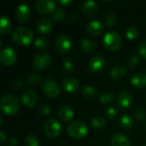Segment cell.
<instances>
[{"instance_id":"6da1fadb","label":"cell","mask_w":146,"mask_h":146,"mask_svg":"<svg viewBox=\"0 0 146 146\" xmlns=\"http://www.w3.org/2000/svg\"><path fill=\"white\" fill-rule=\"evenodd\" d=\"M1 110L7 115H15L20 110L19 99L13 94H6L1 101Z\"/></svg>"},{"instance_id":"7a4b0ae2","label":"cell","mask_w":146,"mask_h":146,"mask_svg":"<svg viewBox=\"0 0 146 146\" xmlns=\"http://www.w3.org/2000/svg\"><path fill=\"white\" fill-rule=\"evenodd\" d=\"M12 38L14 41L21 45H27L30 44L33 38V33L31 29L26 27H17L13 34Z\"/></svg>"},{"instance_id":"3957f363","label":"cell","mask_w":146,"mask_h":146,"mask_svg":"<svg viewBox=\"0 0 146 146\" xmlns=\"http://www.w3.org/2000/svg\"><path fill=\"white\" fill-rule=\"evenodd\" d=\"M103 43L104 48H106L108 50L115 51L121 48L122 40H121V37L117 32L110 31L104 35Z\"/></svg>"},{"instance_id":"277c9868","label":"cell","mask_w":146,"mask_h":146,"mask_svg":"<svg viewBox=\"0 0 146 146\" xmlns=\"http://www.w3.org/2000/svg\"><path fill=\"white\" fill-rule=\"evenodd\" d=\"M88 132L86 125L80 121H76L70 123L68 127V133L74 139H80L86 136Z\"/></svg>"},{"instance_id":"5b68a950","label":"cell","mask_w":146,"mask_h":146,"mask_svg":"<svg viewBox=\"0 0 146 146\" xmlns=\"http://www.w3.org/2000/svg\"><path fill=\"white\" fill-rule=\"evenodd\" d=\"M71 38L65 33L60 34L55 41V49L60 54L68 53L71 49Z\"/></svg>"},{"instance_id":"8992f818","label":"cell","mask_w":146,"mask_h":146,"mask_svg":"<svg viewBox=\"0 0 146 146\" xmlns=\"http://www.w3.org/2000/svg\"><path fill=\"white\" fill-rule=\"evenodd\" d=\"M44 130L45 134L51 139L56 138L59 136L62 131V126L58 121L56 119H49L45 121Z\"/></svg>"},{"instance_id":"52a82bcc","label":"cell","mask_w":146,"mask_h":146,"mask_svg":"<svg viewBox=\"0 0 146 146\" xmlns=\"http://www.w3.org/2000/svg\"><path fill=\"white\" fill-rule=\"evenodd\" d=\"M43 91L50 98H56L60 95V87L57 83L52 80H47L44 82Z\"/></svg>"},{"instance_id":"ba28073f","label":"cell","mask_w":146,"mask_h":146,"mask_svg":"<svg viewBox=\"0 0 146 146\" xmlns=\"http://www.w3.org/2000/svg\"><path fill=\"white\" fill-rule=\"evenodd\" d=\"M51 57L48 53H38L33 58V67L38 70H42L50 66Z\"/></svg>"},{"instance_id":"9c48e42d","label":"cell","mask_w":146,"mask_h":146,"mask_svg":"<svg viewBox=\"0 0 146 146\" xmlns=\"http://www.w3.org/2000/svg\"><path fill=\"white\" fill-rule=\"evenodd\" d=\"M1 62L4 65L9 66L15 63L16 60V52L12 47H5L0 53Z\"/></svg>"},{"instance_id":"30bf717a","label":"cell","mask_w":146,"mask_h":146,"mask_svg":"<svg viewBox=\"0 0 146 146\" xmlns=\"http://www.w3.org/2000/svg\"><path fill=\"white\" fill-rule=\"evenodd\" d=\"M15 15H16V18L19 20V21L26 23L29 21V20L32 17V10L27 4L22 3V4H20L16 8Z\"/></svg>"},{"instance_id":"8fae6325","label":"cell","mask_w":146,"mask_h":146,"mask_svg":"<svg viewBox=\"0 0 146 146\" xmlns=\"http://www.w3.org/2000/svg\"><path fill=\"white\" fill-rule=\"evenodd\" d=\"M105 64H106V61H105L104 57L100 55H97V56H92L89 60L88 68L92 72L98 73L104 69V68L105 67Z\"/></svg>"},{"instance_id":"7c38bea8","label":"cell","mask_w":146,"mask_h":146,"mask_svg":"<svg viewBox=\"0 0 146 146\" xmlns=\"http://www.w3.org/2000/svg\"><path fill=\"white\" fill-rule=\"evenodd\" d=\"M36 9L43 15L53 13L56 8V3L51 0H39L36 3Z\"/></svg>"},{"instance_id":"4fadbf2b","label":"cell","mask_w":146,"mask_h":146,"mask_svg":"<svg viewBox=\"0 0 146 146\" xmlns=\"http://www.w3.org/2000/svg\"><path fill=\"white\" fill-rule=\"evenodd\" d=\"M132 104H133V97L128 92L123 91L119 94L117 98V104L119 108L127 110L131 107Z\"/></svg>"},{"instance_id":"5bb4252c","label":"cell","mask_w":146,"mask_h":146,"mask_svg":"<svg viewBox=\"0 0 146 146\" xmlns=\"http://www.w3.org/2000/svg\"><path fill=\"white\" fill-rule=\"evenodd\" d=\"M38 100L36 92L33 90H27L21 95V103L28 108L33 107Z\"/></svg>"},{"instance_id":"9a60e30c","label":"cell","mask_w":146,"mask_h":146,"mask_svg":"<svg viewBox=\"0 0 146 146\" xmlns=\"http://www.w3.org/2000/svg\"><path fill=\"white\" fill-rule=\"evenodd\" d=\"M104 24L98 20H94L90 21L86 25V31L89 34L92 36H98L104 32Z\"/></svg>"},{"instance_id":"2e32d148","label":"cell","mask_w":146,"mask_h":146,"mask_svg":"<svg viewBox=\"0 0 146 146\" xmlns=\"http://www.w3.org/2000/svg\"><path fill=\"white\" fill-rule=\"evenodd\" d=\"M62 84L64 90L68 92H70V93L77 92L79 87H80L79 81L75 78H73V77L64 78L62 81Z\"/></svg>"},{"instance_id":"e0dca14e","label":"cell","mask_w":146,"mask_h":146,"mask_svg":"<svg viewBox=\"0 0 146 146\" xmlns=\"http://www.w3.org/2000/svg\"><path fill=\"white\" fill-rule=\"evenodd\" d=\"M36 27L39 33H41L43 34H46L51 31V29L53 27V23L50 19L43 17V18H40L38 20Z\"/></svg>"},{"instance_id":"ac0fdd59","label":"cell","mask_w":146,"mask_h":146,"mask_svg":"<svg viewBox=\"0 0 146 146\" xmlns=\"http://www.w3.org/2000/svg\"><path fill=\"white\" fill-rule=\"evenodd\" d=\"M81 10L86 16L91 17L98 11V3L92 0L86 1L81 6Z\"/></svg>"},{"instance_id":"d6986e66","label":"cell","mask_w":146,"mask_h":146,"mask_svg":"<svg viewBox=\"0 0 146 146\" xmlns=\"http://www.w3.org/2000/svg\"><path fill=\"white\" fill-rule=\"evenodd\" d=\"M58 115L60 117V119L65 122L71 121L74 118V112L72 110L71 107L68 106V105H63L61 106L58 110Z\"/></svg>"},{"instance_id":"ffe728a7","label":"cell","mask_w":146,"mask_h":146,"mask_svg":"<svg viewBox=\"0 0 146 146\" xmlns=\"http://www.w3.org/2000/svg\"><path fill=\"white\" fill-rule=\"evenodd\" d=\"M127 70L126 68L122 65H115L114 67L111 68V69L110 70V76L113 79V80H121L125 75H126Z\"/></svg>"},{"instance_id":"44dd1931","label":"cell","mask_w":146,"mask_h":146,"mask_svg":"<svg viewBox=\"0 0 146 146\" xmlns=\"http://www.w3.org/2000/svg\"><path fill=\"white\" fill-rule=\"evenodd\" d=\"M111 146H131L130 139L121 133L115 134L111 139Z\"/></svg>"},{"instance_id":"7402d4cb","label":"cell","mask_w":146,"mask_h":146,"mask_svg":"<svg viewBox=\"0 0 146 146\" xmlns=\"http://www.w3.org/2000/svg\"><path fill=\"white\" fill-rule=\"evenodd\" d=\"M80 47L83 50H85L87 53H93L97 50V44L95 41L88 38L81 39Z\"/></svg>"},{"instance_id":"603a6c76","label":"cell","mask_w":146,"mask_h":146,"mask_svg":"<svg viewBox=\"0 0 146 146\" xmlns=\"http://www.w3.org/2000/svg\"><path fill=\"white\" fill-rule=\"evenodd\" d=\"M131 83L133 86L138 88H143L146 86V77L145 74H135L131 78Z\"/></svg>"},{"instance_id":"cb8c5ba5","label":"cell","mask_w":146,"mask_h":146,"mask_svg":"<svg viewBox=\"0 0 146 146\" xmlns=\"http://www.w3.org/2000/svg\"><path fill=\"white\" fill-rule=\"evenodd\" d=\"M11 30V21L10 20L5 16L3 15L1 17V21H0V33L3 35L8 34Z\"/></svg>"},{"instance_id":"d4e9b609","label":"cell","mask_w":146,"mask_h":146,"mask_svg":"<svg viewBox=\"0 0 146 146\" xmlns=\"http://www.w3.org/2000/svg\"><path fill=\"white\" fill-rule=\"evenodd\" d=\"M120 126L124 130H129L133 127V120L127 115H123L120 118Z\"/></svg>"},{"instance_id":"484cf974","label":"cell","mask_w":146,"mask_h":146,"mask_svg":"<svg viewBox=\"0 0 146 146\" xmlns=\"http://www.w3.org/2000/svg\"><path fill=\"white\" fill-rule=\"evenodd\" d=\"M49 44H50V40L45 37H38L34 41V45L38 49H41V50L46 49L49 46Z\"/></svg>"},{"instance_id":"4316f807","label":"cell","mask_w":146,"mask_h":146,"mask_svg":"<svg viewBox=\"0 0 146 146\" xmlns=\"http://www.w3.org/2000/svg\"><path fill=\"white\" fill-rule=\"evenodd\" d=\"M82 93H83L84 97L88 99H92L97 96V92H96L95 88L92 86H85L82 90Z\"/></svg>"},{"instance_id":"83f0119b","label":"cell","mask_w":146,"mask_h":146,"mask_svg":"<svg viewBox=\"0 0 146 146\" xmlns=\"http://www.w3.org/2000/svg\"><path fill=\"white\" fill-rule=\"evenodd\" d=\"M51 17L54 21L57 22H61L65 18V12L62 8H56L54 12L51 14Z\"/></svg>"},{"instance_id":"f1b7e54d","label":"cell","mask_w":146,"mask_h":146,"mask_svg":"<svg viewBox=\"0 0 146 146\" xmlns=\"http://www.w3.org/2000/svg\"><path fill=\"white\" fill-rule=\"evenodd\" d=\"M127 38L130 40H134L139 36V31L136 27L131 26L127 28V33H126Z\"/></svg>"},{"instance_id":"f546056e","label":"cell","mask_w":146,"mask_h":146,"mask_svg":"<svg viewBox=\"0 0 146 146\" xmlns=\"http://www.w3.org/2000/svg\"><path fill=\"white\" fill-rule=\"evenodd\" d=\"M92 125L96 129H102L106 126V120L102 116H97L92 120Z\"/></svg>"},{"instance_id":"4dcf8cb0","label":"cell","mask_w":146,"mask_h":146,"mask_svg":"<svg viewBox=\"0 0 146 146\" xmlns=\"http://www.w3.org/2000/svg\"><path fill=\"white\" fill-rule=\"evenodd\" d=\"M25 145L26 146H38L39 141L36 135L28 134L25 138Z\"/></svg>"},{"instance_id":"1f68e13d","label":"cell","mask_w":146,"mask_h":146,"mask_svg":"<svg viewBox=\"0 0 146 146\" xmlns=\"http://www.w3.org/2000/svg\"><path fill=\"white\" fill-rule=\"evenodd\" d=\"M104 21L110 27H114L117 23V16L114 13H109L105 15Z\"/></svg>"},{"instance_id":"d6a6232c","label":"cell","mask_w":146,"mask_h":146,"mask_svg":"<svg viewBox=\"0 0 146 146\" xmlns=\"http://www.w3.org/2000/svg\"><path fill=\"white\" fill-rule=\"evenodd\" d=\"M115 99V95L112 92H106L100 96V102L103 104H111Z\"/></svg>"},{"instance_id":"836d02e7","label":"cell","mask_w":146,"mask_h":146,"mask_svg":"<svg viewBox=\"0 0 146 146\" xmlns=\"http://www.w3.org/2000/svg\"><path fill=\"white\" fill-rule=\"evenodd\" d=\"M139 62V56L136 54H132L127 57V64L130 68H134Z\"/></svg>"},{"instance_id":"e575fe53","label":"cell","mask_w":146,"mask_h":146,"mask_svg":"<svg viewBox=\"0 0 146 146\" xmlns=\"http://www.w3.org/2000/svg\"><path fill=\"white\" fill-rule=\"evenodd\" d=\"M27 80H28L29 84H31L33 86H38L42 82V77L39 74H32L31 75H29Z\"/></svg>"},{"instance_id":"d590c367","label":"cell","mask_w":146,"mask_h":146,"mask_svg":"<svg viewBox=\"0 0 146 146\" xmlns=\"http://www.w3.org/2000/svg\"><path fill=\"white\" fill-rule=\"evenodd\" d=\"M135 116L139 121H145L146 118V110L143 108H138L135 111Z\"/></svg>"},{"instance_id":"8d00e7d4","label":"cell","mask_w":146,"mask_h":146,"mask_svg":"<svg viewBox=\"0 0 146 146\" xmlns=\"http://www.w3.org/2000/svg\"><path fill=\"white\" fill-rule=\"evenodd\" d=\"M50 107L49 104H43L40 105V108H39V114L42 115V116H46L48 115H50Z\"/></svg>"},{"instance_id":"74e56055","label":"cell","mask_w":146,"mask_h":146,"mask_svg":"<svg viewBox=\"0 0 146 146\" xmlns=\"http://www.w3.org/2000/svg\"><path fill=\"white\" fill-rule=\"evenodd\" d=\"M62 68L64 71H66L67 73H70L74 70V63L70 60L66 59L62 62Z\"/></svg>"},{"instance_id":"f35d334b","label":"cell","mask_w":146,"mask_h":146,"mask_svg":"<svg viewBox=\"0 0 146 146\" xmlns=\"http://www.w3.org/2000/svg\"><path fill=\"white\" fill-rule=\"evenodd\" d=\"M105 115L108 118L110 119H113L117 115V110L114 108V107H110V108H108L105 111Z\"/></svg>"},{"instance_id":"ab89813d","label":"cell","mask_w":146,"mask_h":146,"mask_svg":"<svg viewBox=\"0 0 146 146\" xmlns=\"http://www.w3.org/2000/svg\"><path fill=\"white\" fill-rule=\"evenodd\" d=\"M139 50L140 55L146 59V40H145L144 42H142L140 44Z\"/></svg>"},{"instance_id":"60d3db41","label":"cell","mask_w":146,"mask_h":146,"mask_svg":"<svg viewBox=\"0 0 146 146\" xmlns=\"http://www.w3.org/2000/svg\"><path fill=\"white\" fill-rule=\"evenodd\" d=\"M12 86H13V87H14L15 90H21V89L23 87L22 82H21V80H14L13 83H12Z\"/></svg>"},{"instance_id":"b9f144b4","label":"cell","mask_w":146,"mask_h":146,"mask_svg":"<svg viewBox=\"0 0 146 146\" xmlns=\"http://www.w3.org/2000/svg\"><path fill=\"white\" fill-rule=\"evenodd\" d=\"M78 19H79V15H78L77 13H72V14H70V15H69L68 18V21H71V22L77 21Z\"/></svg>"},{"instance_id":"7bdbcfd3","label":"cell","mask_w":146,"mask_h":146,"mask_svg":"<svg viewBox=\"0 0 146 146\" xmlns=\"http://www.w3.org/2000/svg\"><path fill=\"white\" fill-rule=\"evenodd\" d=\"M72 0H59L58 3L62 5V6H67V5H69L70 3H72Z\"/></svg>"},{"instance_id":"ee69618b","label":"cell","mask_w":146,"mask_h":146,"mask_svg":"<svg viewBox=\"0 0 146 146\" xmlns=\"http://www.w3.org/2000/svg\"><path fill=\"white\" fill-rule=\"evenodd\" d=\"M0 137H1V144H2V145H3L6 142V135L3 131H1V133H0Z\"/></svg>"},{"instance_id":"f6af8a7d","label":"cell","mask_w":146,"mask_h":146,"mask_svg":"<svg viewBox=\"0 0 146 146\" xmlns=\"http://www.w3.org/2000/svg\"><path fill=\"white\" fill-rule=\"evenodd\" d=\"M17 139L15 138V137H13V138H11L10 139V140H9V144H10V145L11 146H15L17 145Z\"/></svg>"},{"instance_id":"bcb514c9","label":"cell","mask_w":146,"mask_h":146,"mask_svg":"<svg viewBox=\"0 0 146 146\" xmlns=\"http://www.w3.org/2000/svg\"><path fill=\"white\" fill-rule=\"evenodd\" d=\"M139 146H146L145 144H143V145H139Z\"/></svg>"},{"instance_id":"7dc6e473","label":"cell","mask_w":146,"mask_h":146,"mask_svg":"<svg viewBox=\"0 0 146 146\" xmlns=\"http://www.w3.org/2000/svg\"><path fill=\"white\" fill-rule=\"evenodd\" d=\"M145 77H146V73H145Z\"/></svg>"}]
</instances>
